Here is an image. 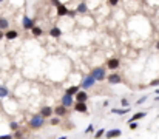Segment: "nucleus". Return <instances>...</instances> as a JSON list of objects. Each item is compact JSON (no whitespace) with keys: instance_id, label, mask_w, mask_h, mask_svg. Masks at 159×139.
Returning <instances> with one entry per match:
<instances>
[{"instance_id":"nucleus-14","label":"nucleus","mask_w":159,"mask_h":139,"mask_svg":"<svg viewBox=\"0 0 159 139\" xmlns=\"http://www.w3.org/2000/svg\"><path fill=\"white\" fill-rule=\"evenodd\" d=\"M147 116V113L145 111H137V113H134L133 116L128 119V122H137V121H141V119H144V117Z\"/></svg>"},{"instance_id":"nucleus-4","label":"nucleus","mask_w":159,"mask_h":139,"mask_svg":"<svg viewBox=\"0 0 159 139\" xmlns=\"http://www.w3.org/2000/svg\"><path fill=\"white\" fill-rule=\"evenodd\" d=\"M39 114L42 117H45V119H51V116L54 114V108L50 107V105H43V107H40Z\"/></svg>"},{"instance_id":"nucleus-29","label":"nucleus","mask_w":159,"mask_h":139,"mask_svg":"<svg viewBox=\"0 0 159 139\" xmlns=\"http://www.w3.org/2000/svg\"><path fill=\"white\" fill-rule=\"evenodd\" d=\"M145 101H147V96H142V97H139V99L136 101V104H137V105H142Z\"/></svg>"},{"instance_id":"nucleus-20","label":"nucleus","mask_w":159,"mask_h":139,"mask_svg":"<svg viewBox=\"0 0 159 139\" xmlns=\"http://www.w3.org/2000/svg\"><path fill=\"white\" fill-rule=\"evenodd\" d=\"M31 33H33L34 37H39V36H42V34H43V30H42L40 26H36V25H34V28L31 30Z\"/></svg>"},{"instance_id":"nucleus-26","label":"nucleus","mask_w":159,"mask_h":139,"mask_svg":"<svg viewBox=\"0 0 159 139\" xmlns=\"http://www.w3.org/2000/svg\"><path fill=\"white\" fill-rule=\"evenodd\" d=\"M50 124H51V125H59V124H60V117H57V116L51 117V119H50Z\"/></svg>"},{"instance_id":"nucleus-3","label":"nucleus","mask_w":159,"mask_h":139,"mask_svg":"<svg viewBox=\"0 0 159 139\" xmlns=\"http://www.w3.org/2000/svg\"><path fill=\"white\" fill-rule=\"evenodd\" d=\"M96 85V80H94V77L91 74H88V76H85L84 79H82V82H80V90H85V91H88L90 88H93Z\"/></svg>"},{"instance_id":"nucleus-24","label":"nucleus","mask_w":159,"mask_h":139,"mask_svg":"<svg viewBox=\"0 0 159 139\" xmlns=\"http://www.w3.org/2000/svg\"><path fill=\"white\" fill-rule=\"evenodd\" d=\"M9 130H11V131H17V130H20V128H19V122L11 121V122H9Z\"/></svg>"},{"instance_id":"nucleus-33","label":"nucleus","mask_w":159,"mask_h":139,"mask_svg":"<svg viewBox=\"0 0 159 139\" xmlns=\"http://www.w3.org/2000/svg\"><path fill=\"white\" fill-rule=\"evenodd\" d=\"M76 12H77V11H68V16H70V17H73Z\"/></svg>"},{"instance_id":"nucleus-10","label":"nucleus","mask_w":159,"mask_h":139,"mask_svg":"<svg viewBox=\"0 0 159 139\" xmlns=\"http://www.w3.org/2000/svg\"><path fill=\"white\" fill-rule=\"evenodd\" d=\"M54 114H56L57 117H64V116H66L68 114V108L66 107H64L60 104V105H57L56 108H54Z\"/></svg>"},{"instance_id":"nucleus-17","label":"nucleus","mask_w":159,"mask_h":139,"mask_svg":"<svg viewBox=\"0 0 159 139\" xmlns=\"http://www.w3.org/2000/svg\"><path fill=\"white\" fill-rule=\"evenodd\" d=\"M80 91V87L79 85H73V87H70V88H66V94H70V96H76V94H77Z\"/></svg>"},{"instance_id":"nucleus-1","label":"nucleus","mask_w":159,"mask_h":139,"mask_svg":"<svg viewBox=\"0 0 159 139\" xmlns=\"http://www.w3.org/2000/svg\"><path fill=\"white\" fill-rule=\"evenodd\" d=\"M28 125H30L31 130H40L45 125V117H42L40 114H33Z\"/></svg>"},{"instance_id":"nucleus-12","label":"nucleus","mask_w":159,"mask_h":139,"mask_svg":"<svg viewBox=\"0 0 159 139\" xmlns=\"http://www.w3.org/2000/svg\"><path fill=\"white\" fill-rule=\"evenodd\" d=\"M22 26L25 28V30H33L34 28V20L31 19V17H23V20H22Z\"/></svg>"},{"instance_id":"nucleus-38","label":"nucleus","mask_w":159,"mask_h":139,"mask_svg":"<svg viewBox=\"0 0 159 139\" xmlns=\"http://www.w3.org/2000/svg\"><path fill=\"white\" fill-rule=\"evenodd\" d=\"M0 2H3V0H0Z\"/></svg>"},{"instance_id":"nucleus-16","label":"nucleus","mask_w":159,"mask_h":139,"mask_svg":"<svg viewBox=\"0 0 159 139\" xmlns=\"http://www.w3.org/2000/svg\"><path fill=\"white\" fill-rule=\"evenodd\" d=\"M5 37L8 39V40H14V39L19 37V33L16 30H8V31L5 33Z\"/></svg>"},{"instance_id":"nucleus-22","label":"nucleus","mask_w":159,"mask_h":139,"mask_svg":"<svg viewBox=\"0 0 159 139\" xmlns=\"http://www.w3.org/2000/svg\"><path fill=\"white\" fill-rule=\"evenodd\" d=\"M6 96H9V90L6 87L0 85V99H3V97H6Z\"/></svg>"},{"instance_id":"nucleus-27","label":"nucleus","mask_w":159,"mask_h":139,"mask_svg":"<svg viewBox=\"0 0 159 139\" xmlns=\"http://www.w3.org/2000/svg\"><path fill=\"white\" fill-rule=\"evenodd\" d=\"M93 131H94V125H93V124H90L88 127L85 128V131H84V133H85V135H90V133H93Z\"/></svg>"},{"instance_id":"nucleus-36","label":"nucleus","mask_w":159,"mask_h":139,"mask_svg":"<svg viewBox=\"0 0 159 139\" xmlns=\"http://www.w3.org/2000/svg\"><path fill=\"white\" fill-rule=\"evenodd\" d=\"M155 93H156V94H158V96H159V88H158V90H156V91H155Z\"/></svg>"},{"instance_id":"nucleus-7","label":"nucleus","mask_w":159,"mask_h":139,"mask_svg":"<svg viewBox=\"0 0 159 139\" xmlns=\"http://www.w3.org/2000/svg\"><path fill=\"white\" fill-rule=\"evenodd\" d=\"M74 111L76 113H88V105H87V102H76L74 105H73Z\"/></svg>"},{"instance_id":"nucleus-25","label":"nucleus","mask_w":159,"mask_h":139,"mask_svg":"<svg viewBox=\"0 0 159 139\" xmlns=\"http://www.w3.org/2000/svg\"><path fill=\"white\" fill-rule=\"evenodd\" d=\"M121 105H122L124 108H130V102H128L127 97H122V99H121Z\"/></svg>"},{"instance_id":"nucleus-6","label":"nucleus","mask_w":159,"mask_h":139,"mask_svg":"<svg viewBox=\"0 0 159 139\" xmlns=\"http://www.w3.org/2000/svg\"><path fill=\"white\" fill-rule=\"evenodd\" d=\"M62 105L64 107H66V108H70V107H73L74 105V96H70V94H66V93H64V96H62Z\"/></svg>"},{"instance_id":"nucleus-2","label":"nucleus","mask_w":159,"mask_h":139,"mask_svg":"<svg viewBox=\"0 0 159 139\" xmlns=\"http://www.w3.org/2000/svg\"><path fill=\"white\" fill-rule=\"evenodd\" d=\"M94 77L96 82H102V80H107V70L105 67H96L91 70V73H90Z\"/></svg>"},{"instance_id":"nucleus-30","label":"nucleus","mask_w":159,"mask_h":139,"mask_svg":"<svg viewBox=\"0 0 159 139\" xmlns=\"http://www.w3.org/2000/svg\"><path fill=\"white\" fill-rule=\"evenodd\" d=\"M0 139H14V136H12V135H2Z\"/></svg>"},{"instance_id":"nucleus-37","label":"nucleus","mask_w":159,"mask_h":139,"mask_svg":"<svg viewBox=\"0 0 159 139\" xmlns=\"http://www.w3.org/2000/svg\"><path fill=\"white\" fill-rule=\"evenodd\" d=\"M156 101H159V96H156Z\"/></svg>"},{"instance_id":"nucleus-35","label":"nucleus","mask_w":159,"mask_h":139,"mask_svg":"<svg viewBox=\"0 0 159 139\" xmlns=\"http://www.w3.org/2000/svg\"><path fill=\"white\" fill-rule=\"evenodd\" d=\"M57 139H66V136H60V138H57Z\"/></svg>"},{"instance_id":"nucleus-5","label":"nucleus","mask_w":159,"mask_h":139,"mask_svg":"<svg viewBox=\"0 0 159 139\" xmlns=\"http://www.w3.org/2000/svg\"><path fill=\"white\" fill-rule=\"evenodd\" d=\"M53 2H54V5H56V8H57V16H59V17L68 16V8H66V5L60 3L59 0H53Z\"/></svg>"},{"instance_id":"nucleus-32","label":"nucleus","mask_w":159,"mask_h":139,"mask_svg":"<svg viewBox=\"0 0 159 139\" xmlns=\"http://www.w3.org/2000/svg\"><path fill=\"white\" fill-rule=\"evenodd\" d=\"M117 2H119V0H108V3L111 5V6H114V5H117Z\"/></svg>"},{"instance_id":"nucleus-34","label":"nucleus","mask_w":159,"mask_h":139,"mask_svg":"<svg viewBox=\"0 0 159 139\" xmlns=\"http://www.w3.org/2000/svg\"><path fill=\"white\" fill-rule=\"evenodd\" d=\"M2 37H5V34L2 33V30H0V40H2Z\"/></svg>"},{"instance_id":"nucleus-15","label":"nucleus","mask_w":159,"mask_h":139,"mask_svg":"<svg viewBox=\"0 0 159 139\" xmlns=\"http://www.w3.org/2000/svg\"><path fill=\"white\" fill-rule=\"evenodd\" d=\"M50 36L54 37V39H59L62 36V30H60L59 26H53L51 30H50Z\"/></svg>"},{"instance_id":"nucleus-11","label":"nucleus","mask_w":159,"mask_h":139,"mask_svg":"<svg viewBox=\"0 0 159 139\" xmlns=\"http://www.w3.org/2000/svg\"><path fill=\"white\" fill-rule=\"evenodd\" d=\"M119 136H122V131L119 128H111V130H108L105 133L107 139H113V138H119Z\"/></svg>"},{"instance_id":"nucleus-31","label":"nucleus","mask_w":159,"mask_h":139,"mask_svg":"<svg viewBox=\"0 0 159 139\" xmlns=\"http://www.w3.org/2000/svg\"><path fill=\"white\" fill-rule=\"evenodd\" d=\"M150 85H151V87H156V85H159V79H156V80H151V82H150Z\"/></svg>"},{"instance_id":"nucleus-9","label":"nucleus","mask_w":159,"mask_h":139,"mask_svg":"<svg viewBox=\"0 0 159 139\" xmlns=\"http://www.w3.org/2000/svg\"><path fill=\"white\" fill-rule=\"evenodd\" d=\"M107 82L110 83V85H117V83H121L122 79H121V76L119 74H116V73H111L107 77Z\"/></svg>"},{"instance_id":"nucleus-13","label":"nucleus","mask_w":159,"mask_h":139,"mask_svg":"<svg viewBox=\"0 0 159 139\" xmlns=\"http://www.w3.org/2000/svg\"><path fill=\"white\" fill-rule=\"evenodd\" d=\"M76 102H88V93L85 90H80V91L76 94Z\"/></svg>"},{"instance_id":"nucleus-28","label":"nucleus","mask_w":159,"mask_h":139,"mask_svg":"<svg viewBox=\"0 0 159 139\" xmlns=\"http://www.w3.org/2000/svg\"><path fill=\"white\" fill-rule=\"evenodd\" d=\"M128 127H130V130H136V128H139V124L137 122H128Z\"/></svg>"},{"instance_id":"nucleus-21","label":"nucleus","mask_w":159,"mask_h":139,"mask_svg":"<svg viewBox=\"0 0 159 139\" xmlns=\"http://www.w3.org/2000/svg\"><path fill=\"white\" fill-rule=\"evenodd\" d=\"M9 28V22L5 17H0V30H8Z\"/></svg>"},{"instance_id":"nucleus-18","label":"nucleus","mask_w":159,"mask_h":139,"mask_svg":"<svg viewBox=\"0 0 159 139\" xmlns=\"http://www.w3.org/2000/svg\"><path fill=\"white\" fill-rule=\"evenodd\" d=\"M76 11L80 12V14H85V12H88V5H87L85 2H82V3H79V5H77V8H76Z\"/></svg>"},{"instance_id":"nucleus-23","label":"nucleus","mask_w":159,"mask_h":139,"mask_svg":"<svg viewBox=\"0 0 159 139\" xmlns=\"http://www.w3.org/2000/svg\"><path fill=\"white\" fill-rule=\"evenodd\" d=\"M105 133H107V130L105 128H100V130H98L94 133V139H100L102 136H105Z\"/></svg>"},{"instance_id":"nucleus-8","label":"nucleus","mask_w":159,"mask_h":139,"mask_svg":"<svg viewBox=\"0 0 159 139\" xmlns=\"http://www.w3.org/2000/svg\"><path fill=\"white\" fill-rule=\"evenodd\" d=\"M119 67H121V60H119V59H116V57L108 59V62H107V68H108V70L114 71V70H117Z\"/></svg>"},{"instance_id":"nucleus-19","label":"nucleus","mask_w":159,"mask_h":139,"mask_svg":"<svg viewBox=\"0 0 159 139\" xmlns=\"http://www.w3.org/2000/svg\"><path fill=\"white\" fill-rule=\"evenodd\" d=\"M113 114H127L130 113V108H111Z\"/></svg>"}]
</instances>
